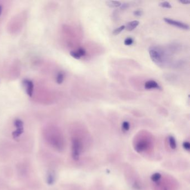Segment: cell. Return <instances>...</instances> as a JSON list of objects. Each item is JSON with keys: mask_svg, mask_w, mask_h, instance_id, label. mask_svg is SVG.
<instances>
[{"mask_svg": "<svg viewBox=\"0 0 190 190\" xmlns=\"http://www.w3.org/2000/svg\"><path fill=\"white\" fill-rule=\"evenodd\" d=\"M44 137L46 142L54 149L61 152L65 146V139L63 135L58 129L50 128L46 130Z\"/></svg>", "mask_w": 190, "mask_h": 190, "instance_id": "obj_1", "label": "cell"}, {"mask_svg": "<svg viewBox=\"0 0 190 190\" xmlns=\"http://www.w3.org/2000/svg\"><path fill=\"white\" fill-rule=\"evenodd\" d=\"M153 147V140L151 136H139L135 138L134 147L135 150L139 153H142L151 150Z\"/></svg>", "mask_w": 190, "mask_h": 190, "instance_id": "obj_2", "label": "cell"}, {"mask_svg": "<svg viewBox=\"0 0 190 190\" xmlns=\"http://www.w3.org/2000/svg\"><path fill=\"white\" fill-rule=\"evenodd\" d=\"M149 54L152 61L157 66L160 67L165 66L168 58L167 54L163 49L158 46H152L149 49Z\"/></svg>", "mask_w": 190, "mask_h": 190, "instance_id": "obj_3", "label": "cell"}, {"mask_svg": "<svg viewBox=\"0 0 190 190\" xmlns=\"http://www.w3.org/2000/svg\"><path fill=\"white\" fill-rule=\"evenodd\" d=\"M84 138L78 136H73L71 138V153L74 160H78L84 152L85 147Z\"/></svg>", "mask_w": 190, "mask_h": 190, "instance_id": "obj_4", "label": "cell"}, {"mask_svg": "<svg viewBox=\"0 0 190 190\" xmlns=\"http://www.w3.org/2000/svg\"><path fill=\"white\" fill-rule=\"evenodd\" d=\"M164 21L168 24L174 26L177 28L183 29V30H189V28H190V26L188 24L181 22V21H180L175 20H173L172 18H164Z\"/></svg>", "mask_w": 190, "mask_h": 190, "instance_id": "obj_5", "label": "cell"}, {"mask_svg": "<svg viewBox=\"0 0 190 190\" xmlns=\"http://www.w3.org/2000/svg\"><path fill=\"white\" fill-rule=\"evenodd\" d=\"M23 84L26 94H28L30 97H31L33 94V88H34L33 81L28 79H25L23 80Z\"/></svg>", "mask_w": 190, "mask_h": 190, "instance_id": "obj_6", "label": "cell"}, {"mask_svg": "<svg viewBox=\"0 0 190 190\" xmlns=\"http://www.w3.org/2000/svg\"><path fill=\"white\" fill-rule=\"evenodd\" d=\"M145 89L147 90H150V89H161L160 85L157 83L156 81L155 80H148L147 82H146L145 84Z\"/></svg>", "mask_w": 190, "mask_h": 190, "instance_id": "obj_7", "label": "cell"}, {"mask_svg": "<svg viewBox=\"0 0 190 190\" xmlns=\"http://www.w3.org/2000/svg\"><path fill=\"white\" fill-rule=\"evenodd\" d=\"M140 24V21L137 20H133L132 21H130L128 23L127 25L126 26L125 28H126V30L129 31L133 30L134 28H136Z\"/></svg>", "mask_w": 190, "mask_h": 190, "instance_id": "obj_8", "label": "cell"}, {"mask_svg": "<svg viewBox=\"0 0 190 190\" xmlns=\"http://www.w3.org/2000/svg\"><path fill=\"white\" fill-rule=\"evenodd\" d=\"M105 3L106 5L111 8H119L122 5V3L118 1H108Z\"/></svg>", "mask_w": 190, "mask_h": 190, "instance_id": "obj_9", "label": "cell"}, {"mask_svg": "<svg viewBox=\"0 0 190 190\" xmlns=\"http://www.w3.org/2000/svg\"><path fill=\"white\" fill-rule=\"evenodd\" d=\"M168 143H169L170 148L172 150H175L176 148V147H177L176 141L175 137L172 136H170L168 137Z\"/></svg>", "mask_w": 190, "mask_h": 190, "instance_id": "obj_10", "label": "cell"}, {"mask_svg": "<svg viewBox=\"0 0 190 190\" xmlns=\"http://www.w3.org/2000/svg\"><path fill=\"white\" fill-rule=\"evenodd\" d=\"M162 177V175L160 173H155L152 175V176L151 177V180H152L153 182L156 183L161 180Z\"/></svg>", "mask_w": 190, "mask_h": 190, "instance_id": "obj_11", "label": "cell"}, {"mask_svg": "<svg viewBox=\"0 0 190 190\" xmlns=\"http://www.w3.org/2000/svg\"><path fill=\"white\" fill-rule=\"evenodd\" d=\"M64 74L63 72H59L57 74L56 77V83L59 84H61L63 83V82L64 81Z\"/></svg>", "mask_w": 190, "mask_h": 190, "instance_id": "obj_12", "label": "cell"}, {"mask_svg": "<svg viewBox=\"0 0 190 190\" xmlns=\"http://www.w3.org/2000/svg\"><path fill=\"white\" fill-rule=\"evenodd\" d=\"M122 129L123 131L126 132H128L130 129V124L127 121H124L122 123Z\"/></svg>", "mask_w": 190, "mask_h": 190, "instance_id": "obj_13", "label": "cell"}, {"mask_svg": "<svg viewBox=\"0 0 190 190\" xmlns=\"http://www.w3.org/2000/svg\"><path fill=\"white\" fill-rule=\"evenodd\" d=\"M126 28V26L122 25L121 26H119L118 28H116L115 30H113V34L114 35H118L121 33H122L123 30H124V28Z\"/></svg>", "mask_w": 190, "mask_h": 190, "instance_id": "obj_14", "label": "cell"}, {"mask_svg": "<svg viewBox=\"0 0 190 190\" xmlns=\"http://www.w3.org/2000/svg\"><path fill=\"white\" fill-rule=\"evenodd\" d=\"M159 6L162 8H171L172 6L169 2L168 1H163L159 3Z\"/></svg>", "mask_w": 190, "mask_h": 190, "instance_id": "obj_15", "label": "cell"}, {"mask_svg": "<svg viewBox=\"0 0 190 190\" xmlns=\"http://www.w3.org/2000/svg\"><path fill=\"white\" fill-rule=\"evenodd\" d=\"M133 43H134V40H133V39L131 37H128L124 40V44L125 45H131L133 44Z\"/></svg>", "mask_w": 190, "mask_h": 190, "instance_id": "obj_16", "label": "cell"}, {"mask_svg": "<svg viewBox=\"0 0 190 190\" xmlns=\"http://www.w3.org/2000/svg\"><path fill=\"white\" fill-rule=\"evenodd\" d=\"M70 55H71L73 58L76 59H80L81 58V56L79 54L77 51H72L70 53Z\"/></svg>", "mask_w": 190, "mask_h": 190, "instance_id": "obj_17", "label": "cell"}, {"mask_svg": "<svg viewBox=\"0 0 190 190\" xmlns=\"http://www.w3.org/2000/svg\"><path fill=\"white\" fill-rule=\"evenodd\" d=\"M77 52L80 55V56H84L86 55V51L83 48H80L78 49V50H77Z\"/></svg>", "mask_w": 190, "mask_h": 190, "instance_id": "obj_18", "label": "cell"}, {"mask_svg": "<svg viewBox=\"0 0 190 190\" xmlns=\"http://www.w3.org/2000/svg\"><path fill=\"white\" fill-rule=\"evenodd\" d=\"M183 147L186 151H190V144L189 142L187 141H185L183 143Z\"/></svg>", "mask_w": 190, "mask_h": 190, "instance_id": "obj_19", "label": "cell"}, {"mask_svg": "<svg viewBox=\"0 0 190 190\" xmlns=\"http://www.w3.org/2000/svg\"><path fill=\"white\" fill-rule=\"evenodd\" d=\"M143 12L141 10H137L134 11V12H133L134 15L137 16V17L141 16L143 15Z\"/></svg>", "mask_w": 190, "mask_h": 190, "instance_id": "obj_20", "label": "cell"}, {"mask_svg": "<svg viewBox=\"0 0 190 190\" xmlns=\"http://www.w3.org/2000/svg\"><path fill=\"white\" fill-rule=\"evenodd\" d=\"M129 5L128 3H123V4L121 5V6H120L121 7V9L122 10H126L127 8H129Z\"/></svg>", "mask_w": 190, "mask_h": 190, "instance_id": "obj_21", "label": "cell"}, {"mask_svg": "<svg viewBox=\"0 0 190 190\" xmlns=\"http://www.w3.org/2000/svg\"><path fill=\"white\" fill-rule=\"evenodd\" d=\"M179 3H182V4H184V5H188V4L190 3V1H180Z\"/></svg>", "mask_w": 190, "mask_h": 190, "instance_id": "obj_22", "label": "cell"}, {"mask_svg": "<svg viewBox=\"0 0 190 190\" xmlns=\"http://www.w3.org/2000/svg\"><path fill=\"white\" fill-rule=\"evenodd\" d=\"M2 12H3V7H2V6L0 5V16L1 15Z\"/></svg>", "mask_w": 190, "mask_h": 190, "instance_id": "obj_23", "label": "cell"}]
</instances>
